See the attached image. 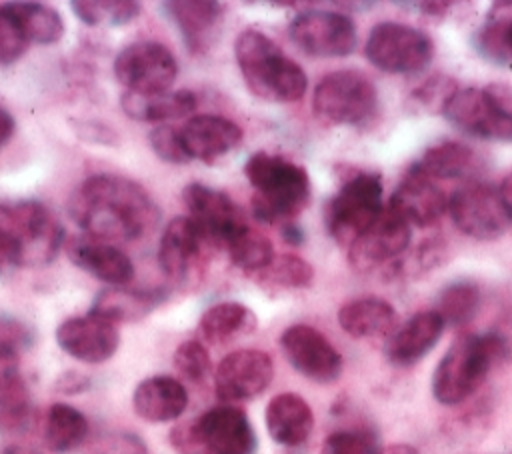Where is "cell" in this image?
Segmentation results:
<instances>
[{"instance_id": "obj_9", "label": "cell", "mask_w": 512, "mask_h": 454, "mask_svg": "<svg viewBox=\"0 0 512 454\" xmlns=\"http://www.w3.org/2000/svg\"><path fill=\"white\" fill-rule=\"evenodd\" d=\"M448 214L454 226L476 240H496L512 226V208L500 188L470 180L448 198Z\"/></svg>"}, {"instance_id": "obj_29", "label": "cell", "mask_w": 512, "mask_h": 454, "mask_svg": "<svg viewBox=\"0 0 512 454\" xmlns=\"http://www.w3.org/2000/svg\"><path fill=\"white\" fill-rule=\"evenodd\" d=\"M120 106L124 114L140 122H166L188 116L196 108V94L192 90H168L162 94L142 96L134 92H124L120 96Z\"/></svg>"}, {"instance_id": "obj_7", "label": "cell", "mask_w": 512, "mask_h": 454, "mask_svg": "<svg viewBox=\"0 0 512 454\" xmlns=\"http://www.w3.org/2000/svg\"><path fill=\"white\" fill-rule=\"evenodd\" d=\"M0 226L16 246L20 268L50 264L64 238L60 222L36 200L0 204Z\"/></svg>"}, {"instance_id": "obj_47", "label": "cell", "mask_w": 512, "mask_h": 454, "mask_svg": "<svg viewBox=\"0 0 512 454\" xmlns=\"http://www.w3.org/2000/svg\"><path fill=\"white\" fill-rule=\"evenodd\" d=\"M14 132V118L12 114L0 104V148L10 140Z\"/></svg>"}, {"instance_id": "obj_12", "label": "cell", "mask_w": 512, "mask_h": 454, "mask_svg": "<svg viewBox=\"0 0 512 454\" xmlns=\"http://www.w3.org/2000/svg\"><path fill=\"white\" fill-rule=\"evenodd\" d=\"M114 74L126 92L152 96L170 90L178 74V64L164 44L142 40L118 52Z\"/></svg>"}, {"instance_id": "obj_6", "label": "cell", "mask_w": 512, "mask_h": 454, "mask_svg": "<svg viewBox=\"0 0 512 454\" xmlns=\"http://www.w3.org/2000/svg\"><path fill=\"white\" fill-rule=\"evenodd\" d=\"M382 196L380 174L360 170L346 178L324 208V224L332 240L348 248L384 212Z\"/></svg>"}, {"instance_id": "obj_40", "label": "cell", "mask_w": 512, "mask_h": 454, "mask_svg": "<svg viewBox=\"0 0 512 454\" xmlns=\"http://www.w3.org/2000/svg\"><path fill=\"white\" fill-rule=\"evenodd\" d=\"M174 368L176 372L192 382V384H202L210 370H212V360L206 350V346L200 340H184L176 346L174 350Z\"/></svg>"}, {"instance_id": "obj_41", "label": "cell", "mask_w": 512, "mask_h": 454, "mask_svg": "<svg viewBox=\"0 0 512 454\" xmlns=\"http://www.w3.org/2000/svg\"><path fill=\"white\" fill-rule=\"evenodd\" d=\"M322 454H382V448L364 430H336L322 442Z\"/></svg>"}, {"instance_id": "obj_15", "label": "cell", "mask_w": 512, "mask_h": 454, "mask_svg": "<svg viewBox=\"0 0 512 454\" xmlns=\"http://www.w3.org/2000/svg\"><path fill=\"white\" fill-rule=\"evenodd\" d=\"M274 378L268 352L242 348L226 354L214 372V392L220 402L234 404L260 396Z\"/></svg>"}, {"instance_id": "obj_39", "label": "cell", "mask_w": 512, "mask_h": 454, "mask_svg": "<svg viewBox=\"0 0 512 454\" xmlns=\"http://www.w3.org/2000/svg\"><path fill=\"white\" fill-rule=\"evenodd\" d=\"M458 92V84L450 76H430L424 80L420 86H416L408 100L406 106L416 112V114H442L446 102Z\"/></svg>"}, {"instance_id": "obj_26", "label": "cell", "mask_w": 512, "mask_h": 454, "mask_svg": "<svg viewBox=\"0 0 512 454\" xmlns=\"http://www.w3.org/2000/svg\"><path fill=\"white\" fill-rule=\"evenodd\" d=\"M264 420L270 438L288 448L304 444L314 428L310 404L294 392L276 394L266 406Z\"/></svg>"}, {"instance_id": "obj_36", "label": "cell", "mask_w": 512, "mask_h": 454, "mask_svg": "<svg viewBox=\"0 0 512 454\" xmlns=\"http://www.w3.org/2000/svg\"><path fill=\"white\" fill-rule=\"evenodd\" d=\"M70 8L86 26L116 28L132 22L140 14V4L132 0H74Z\"/></svg>"}, {"instance_id": "obj_32", "label": "cell", "mask_w": 512, "mask_h": 454, "mask_svg": "<svg viewBox=\"0 0 512 454\" xmlns=\"http://www.w3.org/2000/svg\"><path fill=\"white\" fill-rule=\"evenodd\" d=\"M88 436V418L74 406L56 402L44 420V444L54 454H70Z\"/></svg>"}, {"instance_id": "obj_34", "label": "cell", "mask_w": 512, "mask_h": 454, "mask_svg": "<svg viewBox=\"0 0 512 454\" xmlns=\"http://www.w3.org/2000/svg\"><path fill=\"white\" fill-rule=\"evenodd\" d=\"M4 6L14 16L28 42L48 46L62 38L64 20L54 8L40 2H6Z\"/></svg>"}, {"instance_id": "obj_5", "label": "cell", "mask_w": 512, "mask_h": 454, "mask_svg": "<svg viewBox=\"0 0 512 454\" xmlns=\"http://www.w3.org/2000/svg\"><path fill=\"white\" fill-rule=\"evenodd\" d=\"M168 440L178 454H256L258 448L250 418L234 404L214 406L176 424Z\"/></svg>"}, {"instance_id": "obj_18", "label": "cell", "mask_w": 512, "mask_h": 454, "mask_svg": "<svg viewBox=\"0 0 512 454\" xmlns=\"http://www.w3.org/2000/svg\"><path fill=\"white\" fill-rule=\"evenodd\" d=\"M58 346L72 358L86 364H102L110 360L120 346L116 324L94 316H74L56 328Z\"/></svg>"}, {"instance_id": "obj_45", "label": "cell", "mask_w": 512, "mask_h": 454, "mask_svg": "<svg viewBox=\"0 0 512 454\" xmlns=\"http://www.w3.org/2000/svg\"><path fill=\"white\" fill-rule=\"evenodd\" d=\"M90 386V380L88 376L76 372V370H70V372H64L58 382H56V388L64 394H78V392H84L86 388Z\"/></svg>"}, {"instance_id": "obj_2", "label": "cell", "mask_w": 512, "mask_h": 454, "mask_svg": "<svg viewBox=\"0 0 512 454\" xmlns=\"http://www.w3.org/2000/svg\"><path fill=\"white\" fill-rule=\"evenodd\" d=\"M244 176L254 188L252 216L266 224L294 220L312 198L308 172L278 154L254 152L244 164Z\"/></svg>"}, {"instance_id": "obj_48", "label": "cell", "mask_w": 512, "mask_h": 454, "mask_svg": "<svg viewBox=\"0 0 512 454\" xmlns=\"http://www.w3.org/2000/svg\"><path fill=\"white\" fill-rule=\"evenodd\" d=\"M382 454H418V450L408 444H392L388 448H382Z\"/></svg>"}, {"instance_id": "obj_30", "label": "cell", "mask_w": 512, "mask_h": 454, "mask_svg": "<svg viewBox=\"0 0 512 454\" xmlns=\"http://www.w3.org/2000/svg\"><path fill=\"white\" fill-rule=\"evenodd\" d=\"M256 314L242 302H218L204 310L198 322L200 336L210 344H228L256 330Z\"/></svg>"}, {"instance_id": "obj_24", "label": "cell", "mask_w": 512, "mask_h": 454, "mask_svg": "<svg viewBox=\"0 0 512 454\" xmlns=\"http://www.w3.org/2000/svg\"><path fill=\"white\" fill-rule=\"evenodd\" d=\"M166 16L178 26L186 46L194 54L206 52L214 38L216 30L224 18V6L212 0H184V2H164Z\"/></svg>"}, {"instance_id": "obj_38", "label": "cell", "mask_w": 512, "mask_h": 454, "mask_svg": "<svg viewBox=\"0 0 512 454\" xmlns=\"http://www.w3.org/2000/svg\"><path fill=\"white\" fill-rule=\"evenodd\" d=\"M228 256L230 262L244 270V272H260L264 270L270 260L274 258V246L270 242V238H266L262 232L252 230L250 226L240 232L228 246Z\"/></svg>"}, {"instance_id": "obj_13", "label": "cell", "mask_w": 512, "mask_h": 454, "mask_svg": "<svg viewBox=\"0 0 512 454\" xmlns=\"http://www.w3.org/2000/svg\"><path fill=\"white\" fill-rule=\"evenodd\" d=\"M182 200L188 210V218L198 226L210 246L226 248L248 228L244 210L226 192L192 182L184 186Z\"/></svg>"}, {"instance_id": "obj_31", "label": "cell", "mask_w": 512, "mask_h": 454, "mask_svg": "<svg viewBox=\"0 0 512 454\" xmlns=\"http://www.w3.org/2000/svg\"><path fill=\"white\" fill-rule=\"evenodd\" d=\"M414 164L432 180H456L478 170V154L464 142L442 140L426 148Z\"/></svg>"}, {"instance_id": "obj_4", "label": "cell", "mask_w": 512, "mask_h": 454, "mask_svg": "<svg viewBox=\"0 0 512 454\" xmlns=\"http://www.w3.org/2000/svg\"><path fill=\"white\" fill-rule=\"evenodd\" d=\"M234 54L244 84L254 96L270 102H296L306 94L308 78L302 66L288 58L264 32L242 30Z\"/></svg>"}, {"instance_id": "obj_44", "label": "cell", "mask_w": 512, "mask_h": 454, "mask_svg": "<svg viewBox=\"0 0 512 454\" xmlns=\"http://www.w3.org/2000/svg\"><path fill=\"white\" fill-rule=\"evenodd\" d=\"M72 126L76 128V134L82 138V140H88V142H98V144H118V134L102 124V122H96V120H72Z\"/></svg>"}, {"instance_id": "obj_46", "label": "cell", "mask_w": 512, "mask_h": 454, "mask_svg": "<svg viewBox=\"0 0 512 454\" xmlns=\"http://www.w3.org/2000/svg\"><path fill=\"white\" fill-rule=\"evenodd\" d=\"M280 232H282V238H284L288 244H292V246H300V244L304 242V232H302V228H300L294 220L284 222L282 228H280Z\"/></svg>"}, {"instance_id": "obj_25", "label": "cell", "mask_w": 512, "mask_h": 454, "mask_svg": "<svg viewBox=\"0 0 512 454\" xmlns=\"http://www.w3.org/2000/svg\"><path fill=\"white\" fill-rule=\"evenodd\" d=\"M186 406L188 392L184 384L166 374L144 378L132 392V408L146 422H172L184 414Z\"/></svg>"}, {"instance_id": "obj_11", "label": "cell", "mask_w": 512, "mask_h": 454, "mask_svg": "<svg viewBox=\"0 0 512 454\" xmlns=\"http://www.w3.org/2000/svg\"><path fill=\"white\" fill-rule=\"evenodd\" d=\"M442 116L462 134L480 140H512V112L486 88H458L446 102Z\"/></svg>"}, {"instance_id": "obj_20", "label": "cell", "mask_w": 512, "mask_h": 454, "mask_svg": "<svg viewBox=\"0 0 512 454\" xmlns=\"http://www.w3.org/2000/svg\"><path fill=\"white\" fill-rule=\"evenodd\" d=\"M208 240L188 216L168 222L158 244V266L166 278L184 282L204 262Z\"/></svg>"}, {"instance_id": "obj_50", "label": "cell", "mask_w": 512, "mask_h": 454, "mask_svg": "<svg viewBox=\"0 0 512 454\" xmlns=\"http://www.w3.org/2000/svg\"><path fill=\"white\" fill-rule=\"evenodd\" d=\"M0 454H40V452L26 448V446H8V448L0 450Z\"/></svg>"}, {"instance_id": "obj_1", "label": "cell", "mask_w": 512, "mask_h": 454, "mask_svg": "<svg viewBox=\"0 0 512 454\" xmlns=\"http://www.w3.org/2000/svg\"><path fill=\"white\" fill-rule=\"evenodd\" d=\"M68 210L86 236L102 242L138 240L160 216L152 196L138 182L118 174H94L82 180Z\"/></svg>"}, {"instance_id": "obj_28", "label": "cell", "mask_w": 512, "mask_h": 454, "mask_svg": "<svg viewBox=\"0 0 512 454\" xmlns=\"http://www.w3.org/2000/svg\"><path fill=\"white\" fill-rule=\"evenodd\" d=\"M162 298L164 294L158 290L110 286L98 292L92 302L90 314L100 316L112 324L138 322L146 318Z\"/></svg>"}, {"instance_id": "obj_17", "label": "cell", "mask_w": 512, "mask_h": 454, "mask_svg": "<svg viewBox=\"0 0 512 454\" xmlns=\"http://www.w3.org/2000/svg\"><path fill=\"white\" fill-rule=\"evenodd\" d=\"M412 240V226L390 206L350 246L348 260L356 270H370L400 256Z\"/></svg>"}, {"instance_id": "obj_42", "label": "cell", "mask_w": 512, "mask_h": 454, "mask_svg": "<svg viewBox=\"0 0 512 454\" xmlns=\"http://www.w3.org/2000/svg\"><path fill=\"white\" fill-rule=\"evenodd\" d=\"M148 142L154 154L168 164H188L192 160L180 136V128H174L172 124L156 126L148 134Z\"/></svg>"}, {"instance_id": "obj_16", "label": "cell", "mask_w": 512, "mask_h": 454, "mask_svg": "<svg viewBox=\"0 0 512 454\" xmlns=\"http://www.w3.org/2000/svg\"><path fill=\"white\" fill-rule=\"evenodd\" d=\"M280 348L290 366L312 382L330 384L342 374V354L314 326H288L280 336Z\"/></svg>"}, {"instance_id": "obj_23", "label": "cell", "mask_w": 512, "mask_h": 454, "mask_svg": "<svg viewBox=\"0 0 512 454\" xmlns=\"http://www.w3.org/2000/svg\"><path fill=\"white\" fill-rule=\"evenodd\" d=\"M446 324L436 310H422L396 328L386 342V358L396 366H412L440 340Z\"/></svg>"}, {"instance_id": "obj_21", "label": "cell", "mask_w": 512, "mask_h": 454, "mask_svg": "<svg viewBox=\"0 0 512 454\" xmlns=\"http://www.w3.org/2000/svg\"><path fill=\"white\" fill-rule=\"evenodd\" d=\"M66 254L74 266L110 286H126L134 278L132 260L108 242L78 236L66 244Z\"/></svg>"}, {"instance_id": "obj_10", "label": "cell", "mask_w": 512, "mask_h": 454, "mask_svg": "<svg viewBox=\"0 0 512 454\" xmlns=\"http://www.w3.org/2000/svg\"><path fill=\"white\" fill-rule=\"evenodd\" d=\"M368 62L388 74L422 72L434 58L432 38L408 24L378 22L366 40Z\"/></svg>"}, {"instance_id": "obj_35", "label": "cell", "mask_w": 512, "mask_h": 454, "mask_svg": "<svg viewBox=\"0 0 512 454\" xmlns=\"http://www.w3.org/2000/svg\"><path fill=\"white\" fill-rule=\"evenodd\" d=\"M480 288L472 280H456L442 288L436 302V312L442 316L444 324L448 326H464L468 324L478 308H480Z\"/></svg>"}, {"instance_id": "obj_8", "label": "cell", "mask_w": 512, "mask_h": 454, "mask_svg": "<svg viewBox=\"0 0 512 454\" xmlns=\"http://www.w3.org/2000/svg\"><path fill=\"white\" fill-rule=\"evenodd\" d=\"M378 108V92L368 76L358 70H336L326 74L314 88V114L338 126L368 122Z\"/></svg>"}, {"instance_id": "obj_37", "label": "cell", "mask_w": 512, "mask_h": 454, "mask_svg": "<svg viewBox=\"0 0 512 454\" xmlns=\"http://www.w3.org/2000/svg\"><path fill=\"white\" fill-rule=\"evenodd\" d=\"M258 280L264 286L278 290H298L308 288L314 280V268L310 262L296 254H280L270 260V264L258 272Z\"/></svg>"}, {"instance_id": "obj_49", "label": "cell", "mask_w": 512, "mask_h": 454, "mask_svg": "<svg viewBox=\"0 0 512 454\" xmlns=\"http://www.w3.org/2000/svg\"><path fill=\"white\" fill-rule=\"evenodd\" d=\"M498 188H500V192H502L504 200L508 202V206L512 208V172L502 180V184H500Z\"/></svg>"}, {"instance_id": "obj_43", "label": "cell", "mask_w": 512, "mask_h": 454, "mask_svg": "<svg viewBox=\"0 0 512 454\" xmlns=\"http://www.w3.org/2000/svg\"><path fill=\"white\" fill-rule=\"evenodd\" d=\"M28 38L20 30L14 16L0 4V66L14 64L28 48Z\"/></svg>"}, {"instance_id": "obj_14", "label": "cell", "mask_w": 512, "mask_h": 454, "mask_svg": "<svg viewBox=\"0 0 512 454\" xmlns=\"http://www.w3.org/2000/svg\"><path fill=\"white\" fill-rule=\"evenodd\" d=\"M292 42L314 58H344L356 48L352 18L332 10L300 12L288 28Z\"/></svg>"}, {"instance_id": "obj_33", "label": "cell", "mask_w": 512, "mask_h": 454, "mask_svg": "<svg viewBox=\"0 0 512 454\" xmlns=\"http://www.w3.org/2000/svg\"><path fill=\"white\" fill-rule=\"evenodd\" d=\"M474 44L486 60L512 66V2H496L490 8Z\"/></svg>"}, {"instance_id": "obj_3", "label": "cell", "mask_w": 512, "mask_h": 454, "mask_svg": "<svg viewBox=\"0 0 512 454\" xmlns=\"http://www.w3.org/2000/svg\"><path fill=\"white\" fill-rule=\"evenodd\" d=\"M510 354V344L500 332L464 334L444 352L432 374V394L444 406L468 400L486 380L490 368Z\"/></svg>"}, {"instance_id": "obj_22", "label": "cell", "mask_w": 512, "mask_h": 454, "mask_svg": "<svg viewBox=\"0 0 512 454\" xmlns=\"http://www.w3.org/2000/svg\"><path fill=\"white\" fill-rule=\"evenodd\" d=\"M180 136L192 160L216 162L242 142V128L224 116L218 114H200L192 116L182 128Z\"/></svg>"}, {"instance_id": "obj_27", "label": "cell", "mask_w": 512, "mask_h": 454, "mask_svg": "<svg viewBox=\"0 0 512 454\" xmlns=\"http://www.w3.org/2000/svg\"><path fill=\"white\" fill-rule=\"evenodd\" d=\"M338 324L352 338H384L396 328V310L378 296H364L338 310Z\"/></svg>"}, {"instance_id": "obj_19", "label": "cell", "mask_w": 512, "mask_h": 454, "mask_svg": "<svg viewBox=\"0 0 512 454\" xmlns=\"http://www.w3.org/2000/svg\"><path fill=\"white\" fill-rule=\"evenodd\" d=\"M388 206L410 226L428 228L448 212V196L432 178L412 164L400 178Z\"/></svg>"}]
</instances>
